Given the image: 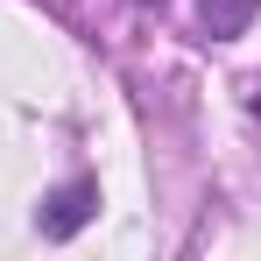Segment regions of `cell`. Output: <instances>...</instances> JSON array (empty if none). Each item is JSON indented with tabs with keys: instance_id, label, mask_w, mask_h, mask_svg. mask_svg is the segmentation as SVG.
Here are the masks:
<instances>
[{
	"instance_id": "6da1fadb",
	"label": "cell",
	"mask_w": 261,
	"mask_h": 261,
	"mask_svg": "<svg viewBox=\"0 0 261 261\" xmlns=\"http://www.w3.org/2000/svg\"><path fill=\"white\" fill-rule=\"evenodd\" d=\"M92 212H99V184H85V176H78V184L49 191V205L36 212V226H43V240H71Z\"/></svg>"
},
{
	"instance_id": "7a4b0ae2",
	"label": "cell",
	"mask_w": 261,
	"mask_h": 261,
	"mask_svg": "<svg viewBox=\"0 0 261 261\" xmlns=\"http://www.w3.org/2000/svg\"><path fill=\"white\" fill-rule=\"evenodd\" d=\"M261 14V0H198V21H205V36L212 43H233V36H247V21Z\"/></svg>"
},
{
	"instance_id": "3957f363",
	"label": "cell",
	"mask_w": 261,
	"mask_h": 261,
	"mask_svg": "<svg viewBox=\"0 0 261 261\" xmlns=\"http://www.w3.org/2000/svg\"><path fill=\"white\" fill-rule=\"evenodd\" d=\"M141 7H163V0H141Z\"/></svg>"
},
{
	"instance_id": "277c9868",
	"label": "cell",
	"mask_w": 261,
	"mask_h": 261,
	"mask_svg": "<svg viewBox=\"0 0 261 261\" xmlns=\"http://www.w3.org/2000/svg\"><path fill=\"white\" fill-rule=\"evenodd\" d=\"M254 113H261V99H254Z\"/></svg>"
}]
</instances>
